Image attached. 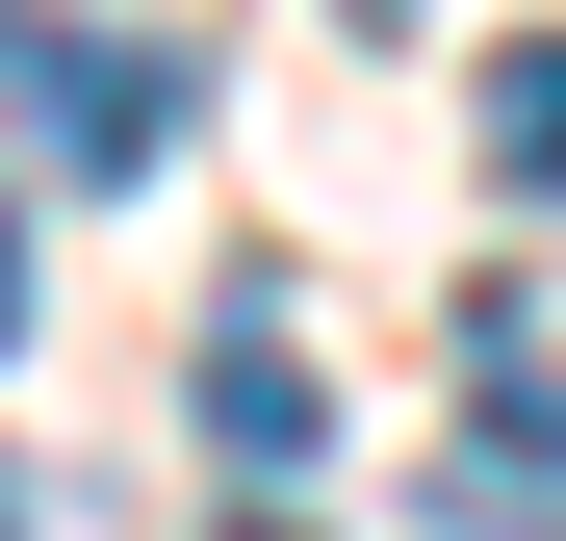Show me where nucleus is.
I'll use <instances>...</instances> for the list:
<instances>
[{
    "label": "nucleus",
    "instance_id": "nucleus-3",
    "mask_svg": "<svg viewBox=\"0 0 566 541\" xmlns=\"http://www.w3.org/2000/svg\"><path fill=\"white\" fill-rule=\"evenodd\" d=\"M463 155H490L515 207H566V27H515V52H490V104H463Z\"/></svg>",
    "mask_w": 566,
    "mask_h": 541
},
{
    "label": "nucleus",
    "instance_id": "nucleus-4",
    "mask_svg": "<svg viewBox=\"0 0 566 541\" xmlns=\"http://www.w3.org/2000/svg\"><path fill=\"white\" fill-rule=\"evenodd\" d=\"M0 361H27V232H0Z\"/></svg>",
    "mask_w": 566,
    "mask_h": 541
},
{
    "label": "nucleus",
    "instance_id": "nucleus-5",
    "mask_svg": "<svg viewBox=\"0 0 566 541\" xmlns=\"http://www.w3.org/2000/svg\"><path fill=\"white\" fill-rule=\"evenodd\" d=\"M335 27H438V0H335Z\"/></svg>",
    "mask_w": 566,
    "mask_h": 541
},
{
    "label": "nucleus",
    "instance_id": "nucleus-1",
    "mask_svg": "<svg viewBox=\"0 0 566 541\" xmlns=\"http://www.w3.org/2000/svg\"><path fill=\"white\" fill-rule=\"evenodd\" d=\"M180 104H207L180 52H129V27H104V52H77V27H27V129L77 155V207H129V180L180 155Z\"/></svg>",
    "mask_w": 566,
    "mask_h": 541
},
{
    "label": "nucleus",
    "instance_id": "nucleus-7",
    "mask_svg": "<svg viewBox=\"0 0 566 541\" xmlns=\"http://www.w3.org/2000/svg\"><path fill=\"white\" fill-rule=\"evenodd\" d=\"M0 516H27V490H0Z\"/></svg>",
    "mask_w": 566,
    "mask_h": 541
},
{
    "label": "nucleus",
    "instance_id": "nucleus-2",
    "mask_svg": "<svg viewBox=\"0 0 566 541\" xmlns=\"http://www.w3.org/2000/svg\"><path fill=\"white\" fill-rule=\"evenodd\" d=\"M180 387H207V465H232V490H310V465H335V387H310V335H283V284L207 310V361H180Z\"/></svg>",
    "mask_w": 566,
    "mask_h": 541
},
{
    "label": "nucleus",
    "instance_id": "nucleus-6",
    "mask_svg": "<svg viewBox=\"0 0 566 541\" xmlns=\"http://www.w3.org/2000/svg\"><path fill=\"white\" fill-rule=\"evenodd\" d=\"M0 77H27V0H0Z\"/></svg>",
    "mask_w": 566,
    "mask_h": 541
}]
</instances>
